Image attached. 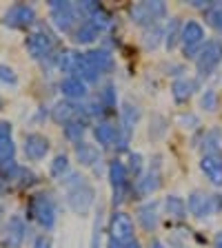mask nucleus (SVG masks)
<instances>
[{"instance_id": "20", "label": "nucleus", "mask_w": 222, "mask_h": 248, "mask_svg": "<svg viewBox=\"0 0 222 248\" xmlns=\"http://www.w3.org/2000/svg\"><path fill=\"white\" fill-rule=\"evenodd\" d=\"M118 135H120V126L107 122V120H102V122H98L96 126H93V138H96V142H98L102 149H111V146H116Z\"/></svg>"}, {"instance_id": "21", "label": "nucleus", "mask_w": 222, "mask_h": 248, "mask_svg": "<svg viewBox=\"0 0 222 248\" xmlns=\"http://www.w3.org/2000/svg\"><path fill=\"white\" fill-rule=\"evenodd\" d=\"M60 91L69 102H73V100H85L87 98L89 89H87V82H83L78 76H67V78H62Z\"/></svg>"}, {"instance_id": "32", "label": "nucleus", "mask_w": 222, "mask_h": 248, "mask_svg": "<svg viewBox=\"0 0 222 248\" xmlns=\"http://www.w3.org/2000/svg\"><path fill=\"white\" fill-rule=\"evenodd\" d=\"M98 102L100 107L104 108V113H109V111H116V102H118V95H116V87L111 82H107L102 87V91L98 93Z\"/></svg>"}, {"instance_id": "24", "label": "nucleus", "mask_w": 222, "mask_h": 248, "mask_svg": "<svg viewBox=\"0 0 222 248\" xmlns=\"http://www.w3.org/2000/svg\"><path fill=\"white\" fill-rule=\"evenodd\" d=\"M200 151L202 155H209V153H220V146H222V131L218 126L209 131H202V138H200Z\"/></svg>"}, {"instance_id": "16", "label": "nucleus", "mask_w": 222, "mask_h": 248, "mask_svg": "<svg viewBox=\"0 0 222 248\" xmlns=\"http://www.w3.org/2000/svg\"><path fill=\"white\" fill-rule=\"evenodd\" d=\"M85 60L91 64L96 71L102 76V73H111L116 67V60L114 56H111V51H107V49H89L87 53H85Z\"/></svg>"}, {"instance_id": "35", "label": "nucleus", "mask_w": 222, "mask_h": 248, "mask_svg": "<svg viewBox=\"0 0 222 248\" xmlns=\"http://www.w3.org/2000/svg\"><path fill=\"white\" fill-rule=\"evenodd\" d=\"M205 20H207V25H211L213 29L222 31V2H211V7L205 11Z\"/></svg>"}, {"instance_id": "8", "label": "nucleus", "mask_w": 222, "mask_h": 248, "mask_svg": "<svg viewBox=\"0 0 222 248\" xmlns=\"http://www.w3.org/2000/svg\"><path fill=\"white\" fill-rule=\"evenodd\" d=\"M53 45H56L53 33L47 31V27H42V25H38L25 40V46H27V51H29V56L36 58V60L49 56V53L53 51Z\"/></svg>"}, {"instance_id": "40", "label": "nucleus", "mask_w": 222, "mask_h": 248, "mask_svg": "<svg viewBox=\"0 0 222 248\" xmlns=\"http://www.w3.org/2000/svg\"><path fill=\"white\" fill-rule=\"evenodd\" d=\"M0 82H5V84H16L18 82V76H16L14 69L7 67V64H0Z\"/></svg>"}, {"instance_id": "45", "label": "nucleus", "mask_w": 222, "mask_h": 248, "mask_svg": "<svg viewBox=\"0 0 222 248\" xmlns=\"http://www.w3.org/2000/svg\"><path fill=\"white\" fill-rule=\"evenodd\" d=\"M213 248H222V228L216 232V237H213Z\"/></svg>"}, {"instance_id": "39", "label": "nucleus", "mask_w": 222, "mask_h": 248, "mask_svg": "<svg viewBox=\"0 0 222 248\" xmlns=\"http://www.w3.org/2000/svg\"><path fill=\"white\" fill-rule=\"evenodd\" d=\"M200 108H205V111H216L218 108V93L213 89H207L200 95Z\"/></svg>"}, {"instance_id": "4", "label": "nucleus", "mask_w": 222, "mask_h": 248, "mask_svg": "<svg viewBox=\"0 0 222 248\" xmlns=\"http://www.w3.org/2000/svg\"><path fill=\"white\" fill-rule=\"evenodd\" d=\"M187 211L191 213L198 219L205 217H213L218 213H222V195L220 193H202V191H193L187 200Z\"/></svg>"}, {"instance_id": "23", "label": "nucleus", "mask_w": 222, "mask_h": 248, "mask_svg": "<svg viewBox=\"0 0 222 248\" xmlns=\"http://www.w3.org/2000/svg\"><path fill=\"white\" fill-rule=\"evenodd\" d=\"M140 120V108L138 104H131V102H124L122 108H120V131L127 135L134 133L136 124Z\"/></svg>"}, {"instance_id": "36", "label": "nucleus", "mask_w": 222, "mask_h": 248, "mask_svg": "<svg viewBox=\"0 0 222 248\" xmlns=\"http://www.w3.org/2000/svg\"><path fill=\"white\" fill-rule=\"evenodd\" d=\"M100 239H102V208L98 206L96 219H93L91 228V239H89V248H100Z\"/></svg>"}, {"instance_id": "44", "label": "nucleus", "mask_w": 222, "mask_h": 248, "mask_svg": "<svg viewBox=\"0 0 222 248\" xmlns=\"http://www.w3.org/2000/svg\"><path fill=\"white\" fill-rule=\"evenodd\" d=\"M122 248H142V244H140L138 242V239H129V242H127V244H122Z\"/></svg>"}, {"instance_id": "33", "label": "nucleus", "mask_w": 222, "mask_h": 248, "mask_svg": "<svg viewBox=\"0 0 222 248\" xmlns=\"http://www.w3.org/2000/svg\"><path fill=\"white\" fill-rule=\"evenodd\" d=\"M71 170H69V157L65 153L56 155L51 162V166H49V175L56 177V180H62V177H67Z\"/></svg>"}, {"instance_id": "1", "label": "nucleus", "mask_w": 222, "mask_h": 248, "mask_svg": "<svg viewBox=\"0 0 222 248\" xmlns=\"http://www.w3.org/2000/svg\"><path fill=\"white\" fill-rule=\"evenodd\" d=\"M62 186L67 191V204L76 215H87L96 204V188L83 177L80 173H69L67 177H62Z\"/></svg>"}, {"instance_id": "26", "label": "nucleus", "mask_w": 222, "mask_h": 248, "mask_svg": "<svg viewBox=\"0 0 222 248\" xmlns=\"http://www.w3.org/2000/svg\"><path fill=\"white\" fill-rule=\"evenodd\" d=\"M165 213L169 215V219H187V202L182 200L180 195H167L165 197Z\"/></svg>"}, {"instance_id": "43", "label": "nucleus", "mask_w": 222, "mask_h": 248, "mask_svg": "<svg viewBox=\"0 0 222 248\" xmlns=\"http://www.w3.org/2000/svg\"><path fill=\"white\" fill-rule=\"evenodd\" d=\"M149 248H169V246H165V242H162V239L154 237V239L149 242Z\"/></svg>"}, {"instance_id": "46", "label": "nucleus", "mask_w": 222, "mask_h": 248, "mask_svg": "<svg viewBox=\"0 0 222 248\" xmlns=\"http://www.w3.org/2000/svg\"><path fill=\"white\" fill-rule=\"evenodd\" d=\"M171 246H173V248H187L185 244H182V242H180V239H178V237H173V239H171Z\"/></svg>"}, {"instance_id": "25", "label": "nucleus", "mask_w": 222, "mask_h": 248, "mask_svg": "<svg viewBox=\"0 0 222 248\" xmlns=\"http://www.w3.org/2000/svg\"><path fill=\"white\" fill-rule=\"evenodd\" d=\"M80 56L83 53L73 51V49H62L56 58V64L60 69V73H67V76H76L78 71V62H80Z\"/></svg>"}, {"instance_id": "19", "label": "nucleus", "mask_w": 222, "mask_h": 248, "mask_svg": "<svg viewBox=\"0 0 222 248\" xmlns=\"http://www.w3.org/2000/svg\"><path fill=\"white\" fill-rule=\"evenodd\" d=\"M83 115V111H80V104H73V102H69V100H60V102H56L53 104V108H51V120L56 124H69L71 120H76V118H80ZM85 118V115H83ZM87 120V118H85Z\"/></svg>"}, {"instance_id": "31", "label": "nucleus", "mask_w": 222, "mask_h": 248, "mask_svg": "<svg viewBox=\"0 0 222 248\" xmlns=\"http://www.w3.org/2000/svg\"><path fill=\"white\" fill-rule=\"evenodd\" d=\"M62 129H65V138H67L69 142H73V146H76L78 142H83V138H85V131H87V120H85V118H76V120H71L69 124H65Z\"/></svg>"}, {"instance_id": "34", "label": "nucleus", "mask_w": 222, "mask_h": 248, "mask_svg": "<svg viewBox=\"0 0 222 248\" xmlns=\"http://www.w3.org/2000/svg\"><path fill=\"white\" fill-rule=\"evenodd\" d=\"M22 166L16 160H5L0 162V180L5 182H18V175H20Z\"/></svg>"}, {"instance_id": "12", "label": "nucleus", "mask_w": 222, "mask_h": 248, "mask_svg": "<svg viewBox=\"0 0 222 248\" xmlns=\"http://www.w3.org/2000/svg\"><path fill=\"white\" fill-rule=\"evenodd\" d=\"M49 9H51V20L56 25V29H60L62 33H69V31L76 27L78 16L73 11V2H60V0H51L49 2Z\"/></svg>"}, {"instance_id": "47", "label": "nucleus", "mask_w": 222, "mask_h": 248, "mask_svg": "<svg viewBox=\"0 0 222 248\" xmlns=\"http://www.w3.org/2000/svg\"><path fill=\"white\" fill-rule=\"evenodd\" d=\"M0 213H2V204H0Z\"/></svg>"}, {"instance_id": "29", "label": "nucleus", "mask_w": 222, "mask_h": 248, "mask_svg": "<svg viewBox=\"0 0 222 248\" xmlns=\"http://www.w3.org/2000/svg\"><path fill=\"white\" fill-rule=\"evenodd\" d=\"M165 42V29L160 25H154V27H147L142 31V45H145L147 51H154L158 46Z\"/></svg>"}, {"instance_id": "38", "label": "nucleus", "mask_w": 222, "mask_h": 248, "mask_svg": "<svg viewBox=\"0 0 222 248\" xmlns=\"http://www.w3.org/2000/svg\"><path fill=\"white\" fill-rule=\"evenodd\" d=\"M89 22H91V25L100 31V33H102V31H107L109 27L114 25V20H111V14H109V11H104V7H102V9H100L96 16H93Z\"/></svg>"}, {"instance_id": "9", "label": "nucleus", "mask_w": 222, "mask_h": 248, "mask_svg": "<svg viewBox=\"0 0 222 248\" xmlns=\"http://www.w3.org/2000/svg\"><path fill=\"white\" fill-rule=\"evenodd\" d=\"M160 155H155L154 157V164L149 166V169L142 173V175L136 180V184H134V193L138 197H149V195H154L158 188L162 186V164H160Z\"/></svg>"}, {"instance_id": "14", "label": "nucleus", "mask_w": 222, "mask_h": 248, "mask_svg": "<svg viewBox=\"0 0 222 248\" xmlns=\"http://www.w3.org/2000/svg\"><path fill=\"white\" fill-rule=\"evenodd\" d=\"M25 232H27V226H25V222H22V217H18V215L9 217L5 224V232H2L5 246L7 248H20L22 242H25Z\"/></svg>"}, {"instance_id": "11", "label": "nucleus", "mask_w": 222, "mask_h": 248, "mask_svg": "<svg viewBox=\"0 0 222 248\" xmlns=\"http://www.w3.org/2000/svg\"><path fill=\"white\" fill-rule=\"evenodd\" d=\"M34 22H36V11L27 2L11 5L2 16V25L11 27V29H25V27H31Z\"/></svg>"}, {"instance_id": "28", "label": "nucleus", "mask_w": 222, "mask_h": 248, "mask_svg": "<svg viewBox=\"0 0 222 248\" xmlns=\"http://www.w3.org/2000/svg\"><path fill=\"white\" fill-rule=\"evenodd\" d=\"M180 33H182V20L180 18H169L165 27V46L169 51H173L180 45Z\"/></svg>"}, {"instance_id": "30", "label": "nucleus", "mask_w": 222, "mask_h": 248, "mask_svg": "<svg viewBox=\"0 0 222 248\" xmlns=\"http://www.w3.org/2000/svg\"><path fill=\"white\" fill-rule=\"evenodd\" d=\"M98 38H100V31L96 29L91 22H80L78 29L73 31V42H78V45H91V42H96Z\"/></svg>"}, {"instance_id": "41", "label": "nucleus", "mask_w": 222, "mask_h": 248, "mask_svg": "<svg viewBox=\"0 0 222 248\" xmlns=\"http://www.w3.org/2000/svg\"><path fill=\"white\" fill-rule=\"evenodd\" d=\"M180 124H185L187 129H196V126H200V120H198L193 113H182L180 115Z\"/></svg>"}, {"instance_id": "3", "label": "nucleus", "mask_w": 222, "mask_h": 248, "mask_svg": "<svg viewBox=\"0 0 222 248\" xmlns=\"http://www.w3.org/2000/svg\"><path fill=\"white\" fill-rule=\"evenodd\" d=\"M167 16V5L162 0H145V2H136L129 7V18L138 27H154L158 20Z\"/></svg>"}, {"instance_id": "27", "label": "nucleus", "mask_w": 222, "mask_h": 248, "mask_svg": "<svg viewBox=\"0 0 222 248\" xmlns=\"http://www.w3.org/2000/svg\"><path fill=\"white\" fill-rule=\"evenodd\" d=\"M14 140H11V124L0 122V162L14 160Z\"/></svg>"}, {"instance_id": "13", "label": "nucleus", "mask_w": 222, "mask_h": 248, "mask_svg": "<svg viewBox=\"0 0 222 248\" xmlns=\"http://www.w3.org/2000/svg\"><path fill=\"white\" fill-rule=\"evenodd\" d=\"M136 215H138L140 226L145 228L147 232H154L155 228H158V224H160V202L147 200L145 204H140L138 206Z\"/></svg>"}, {"instance_id": "17", "label": "nucleus", "mask_w": 222, "mask_h": 248, "mask_svg": "<svg viewBox=\"0 0 222 248\" xmlns=\"http://www.w3.org/2000/svg\"><path fill=\"white\" fill-rule=\"evenodd\" d=\"M200 170L207 175V180L213 186H222V153H209L202 155Z\"/></svg>"}, {"instance_id": "5", "label": "nucleus", "mask_w": 222, "mask_h": 248, "mask_svg": "<svg viewBox=\"0 0 222 248\" xmlns=\"http://www.w3.org/2000/svg\"><path fill=\"white\" fill-rule=\"evenodd\" d=\"M31 219H36L45 231L53 228L56 224V204H53L51 195H47V193H38L29 200V208H27Z\"/></svg>"}, {"instance_id": "48", "label": "nucleus", "mask_w": 222, "mask_h": 248, "mask_svg": "<svg viewBox=\"0 0 222 248\" xmlns=\"http://www.w3.org/2000/svg\"><path fill=\"white\" fill-rule=\"evenodd\" d=\"M0 107H2V100H0Z\"/></svg>"}, {"instance_id": "6", "label": "nucleus", "mask_w": 222, "mask_h": 248, "mask_svg": "<svg viewBox=\"0 0 222 248\" xmlns=\"http://www.w3.org/2000/svg\"><path fill=\"white\" fill-rule=\"evenodd\" d=\"M205 27L200 25L198 20H187L182 22V33H180V45H182V51L189 60H196L198 53L202 51L205 46Z\"/></svg>"}, {"instance_id": "37", "label": "nucleus", "mask_w": 222, "mask_h": 248, "mask_svg": "<svg viewBox=\"0 0 222 248\" xmlns=\"http://www.w3.org/2000/svg\"><path fill=\"white\" fill-rule=\"evenodd\" d=\"M142 169H145V157L140 153H129V164H127V170L134 180H138L142 175Z\"/></svg>"}, {"instance_id": "7", "label": "nucleus", "mask_w": 222, "mask_h": 248, "mask_svg": "<svg viewBox=\"0 0 222 248\" xmlns=\"http://www.w3.org/2000/svg\"><path fill=\"white\" fill-rule=\"evenodd\" d=\"M193 62H196V71L200 78L211 76L222 62V40H218V38L207 40L205 46H202V51L198 53V58Z\"/></svg>"}, {"instance_id": "42", "label": "nucleus", "mask_w": 222, "mask_h": 248, "mask_svg": "<svg viewBox=\"0 0 222 248\" xmlns=\"http://www.w3.org/2000/svg\"><path fill=\"white\" fill-rule=\"evenodd\" d=\"M34 248H51V239L47 237V235H40V237L34 242Z\"/></svg>"}, {"instance_id": "18", "label": "nucleus", "mask_w": 222, "mask_h": 248, "mask_svg": "<svg viewBox=\"0 0 222 248\" xmlns=\"http://www.w3.org/2000/svg\"><path fill=\"white\" fill-rule=\"evenodd\" d=\"M200 89V82L198 80H193V78H176L173 80V84H171V95H173V100H176L178 104H185L191 100V95Z\"/></svg>"}, {"instance_id": "22", "label": "nucleus", "mask_w": 222, "mask_h": 248, "mask_svg": "<svg viewBox=\"0 0 222 248\" xmlns=\"http://www.w3.org/2000/svg\"><path fill=\"white\" fill-rule=\"evenodd\" d=\"M73 155H76V160L80 166H96L100 162V149L85 142V140L73 146Z\"/></svg>"}, {"instance_id": "2", "label": "nucleus", "mask_w": 222, "mask_h": 248, "mask_svg": "<svg viewBox=\"0 0 222 248\" xmlns=\"http://www.w3.org/2000/svg\"><path fill=\"white\" fill-rule=\"evenodd\" d=\"M107 177H109V184H111V191H114L111 202H114V206H120L134 193V184H131V175H129V170H127V164L120 160L109 162Z\"/></svg>"}, {"instance_id": "15", "label": "nucleus", "mask_w": 222, "mask_h": 248, "mask_svg": "<svg viewBox=\"0 0 222 248\" xmlns=\"http://www.w3.org/2000/svg\"><path fill=\"white\" fill-rule=\"evenodd\" d=\"M22 151H25V155L31 162H38L49 153V140H47L42 133H27Z\"/></svg>"}, {"instance_id": "10", "label": "nucleus", "mask_w": 222, "mask_h": 248, "mask_svg": "<svg viewBox=\"0 0 222 248\" xmlns=\"http://www.w3.org/2000/svg\"><path fill=\"white\" fill-rule=\"evenodd\" d=\"M109 239H116L118 244H127L134 239V219L129 213L114 211L109 217Z\"/></svg>"}]
</instances>
